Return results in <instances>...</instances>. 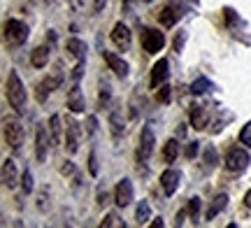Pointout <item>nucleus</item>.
Returning <instances> with one entry per match:
<instances>
[{
    "instance_id": "nucleus-1",
    "label": "nucleus",
    "mask_w": 251,
    "mask_h": 228,
    "mask_svg": "<svg viewBox=\"0 0 251 228\" xmlns=\"http://www.w3.org/2000/svg\"><path fill=\"white\" fill-rule=\"evenodd\" d=\"M5 96H7V102L12 105V110L14 112H24V107H26V86H24V82H21V77H19L17 70H9L7 75V82H5Z\"/></svg>"
},
{
    "instance_id": "nucleus-2",
    "label": "nucleus",
    "mask_w": 251,
    "mask_h": 228,
    "mask_svg": "<svg viewBox=\"0 0 251 228\" xmlns=\"http://www.w3.org/2000/svg\"><path fill=\"white\" fill-rule=\"evenodd\" d=\"M2 137H5V145L12 152H19L24 145V126L19 124V119H5L2 121Z\"/></svg>"
},
{
    "instance_id": "nucleus-3",
    "label": "nucleus",
    "mask_w": 251,
    "mask_h": 228,
    "mask_svg": "<svg viewBox=\"0 0 251 228\" xmlns=\"http://www.w3.org/2000/svg\"><path fill=\"white\" fill-rule=\"evenodd\" d=\"M2 33H5V42L9 47H19L28 40V26L24 21H19V19H7Z\"/></svg>"
},
{
    "instance_id": "nucleus-4",
    "label": "nucleus",
    "mask_w": 251,
    "mask_h": 228,
    "mask_svg": "<svg viewBox=\"0 0 251 228\" xmlns=\"http://www.w3.org/2000/svg\"><path fill=\"white\" fill-rule=\"evenodd\" d=\"M249 163H251V156L244 147H230L228 149V154H226V168L230 173H242V170L249 168Z\"/></svg>"
},
{
    "instance_id": "nucleus-5",
    "label": "nucleus",
    "mask_w": 251,
    "mask_h": 228,
    "mask_svg": "<svg viewBox=\"0 0 251 228\" xmlns=\"http://www.w3.org/2000/svg\"><path fill=\"white\" fill-rule=\"evenodd\" d=\"M63 84V73L61 70H56V73H51V75H47L42 82H37V86H35V101L37 102H45L51 93L58 89Z\"/></svg>"
},
{
    "instance_id": "nucleus-6",
    "label": "nucleus",
    "mask_w": 251,
    "mask_h": 228,
    "mask_svg": "<svg viewBox=\"0 0 251 228\" xmlns=\"http://www.w3.org/2000/svg\"><path fill=\"white\" fill-rule=\"evenodd\" d=\"M165 47V35L158 28H142V49L147 54H158Z\"/></svg>"
},
{
    "instance_id": "nucleus-7",
    "label": "nucleus",
    "mask_w": 251,
    "mask_h": 228,
    "mask_svg": "<svg viewBox=\"0 0 251 228\" xmlns=\"http://www.w3.org/2000/svg\"><path fill=\"white\" fill-rule=\"evenodd\" d=\"M153 147H156V135H153L151 126H144L140 133V145H137V161H149V156L153 154Z\"/></svg>"
},
{
    "instance_id": "nucleus-8",
    "label": "nucleus",
    "mask_w": 251,
    "mask_h": 228,
    "mask_svg": "<svg viewBox=\"0 0 251 228\" xmlns=\"http://www.w3.org/2000/svg\"><path fill=\"white\" fill-rule=\"evenodd\" d=\"M79 135H81V130H79V124L75 121V119H68V124H65V152L70 156H75L77 152H79Z\"/></svg>"
},
{
    "instance_id": "nucleus-9",
    "label": "nucleus",
    "mask_w": 251,
    "mask_h": 228,
    "mask_svg": "<svg viewBox=\"0 0 251 228\" xmlns=\"http://www.w3.org/2000/svg\"><path fill=\"white\" fill-rule=\"evenodd\" d=\"M51 147V135L45 126H37L35 128V158L37 163H45L47 161V152Z\"/></svg>"
},
{
    "instance_id": "nucleus-10",
    "label": "nucleus",
    "mask_w": 251,
    "mask_h": 228,
    "mask_svg": "<svg viewBox=\"0 0 251 228\" xmlns=\"http://www.w3.org/2000/svg\"><path fill=\"white\" fill-rule=\"evenodd\" d=\"M112 42H114V45H117V49H121V51H128V49H130L133 33H130V28L126 26L124 21L114 24V28H112Z\"/></svg>"
},
{
    "instance_id": "nucleus-11",
    "label": "nucleus",
    "mask_w": 251,
    "mask_h": 228,
    "mask_svg": "<svg viewBox=\"0 0 251 228\" xmlns=\"http://www.w3.org/2000/svg\"><path fill=\"white\" fill-rule=\"evenodd\" d=\"M133 196H135L133 182L124 177V179L117 184V189H114V203H117L119 207H126V205H130V203H133Z\"/></svg>"
},
{
    "instance_id": "nucleus-12",
    "label": "nucleus",
    "mask_w": 251,
    "mask_h": 228,
    "mask_svg": "<svg viewBox=\"0 0 251 228\" xmlns=\"http://www.w3.org/2000/svg\"><path fill=\"white\" fill-rule=\"evenodd\" d=\"M102 58H105V63H107V68L112 70V73L117 75L119 79H124V77H128V63H126L124 58L119 54H114V51H102Z\"/></svg>"
},
{
    "instance_id": "nucleus-13",
    "label": "nucleus",
    "mask_w": 251,
    "mask_h": 228,
    "mask_svg": "<svg viewBox=\"0 0 251 228\" xmlns=\"http://www.w3.org/2000/svg\"><path fill=\"white\" fill-rule=\"evenodd\" d=\"M168 75H170V63H168V58L156 61V63H153V68H151V79H149L151 89H158L161 84H165Z\"/></svg>"
},
{
    "instance_id": "nucleus-14",
    "label": "nucleus",
    "mask_w": 251,
    "mask_h": 228,
    "mask_svg": "<svg viewBox=\"0 0 251 228\" xmlns=\"http://www.w3.org/2000/svg\"><path fill=\"white\" fill-rule=\"evenodd\" d=\"M179 182H181V175L177 173V170L168 168V170L161 175V189H163V193H165V196H175V191L179 189Z\"/></svg>"
},
{
    "instance_id": "nucleus-15",
    "label": "nucleus",
    "mask_w": 251,
    "mask_h": 228,
    "mask_svg": "<svg viewBox=\"0 0 251 228\" xmlns=\"http://www.w3.org/2000/svg\"><path fill=\"white\" fill-rule=\"evenodd\" d=\"M68 107H70V112H75V114H79V112L86 110V102H84V93H81L79 84H72L70 91H68Z\"/></svg>"
},
{
    "instance_id": "nucleus-16",
    "label": "nucleus",
    "mask_w": 251,
    "mask_h": 228,
    "mask_svg": "<svg viewBox=\"0 0 251 228\" xmlns=\"http://www.w3.org/2000/svg\"><path fill=\"white\" fill-rule=\"evenodd\" d=\"M19 184V175H17V163L12 158L2 161V186L5 189H14Z\"/></svg>"
},
{
    "instance_id": "nucleus-17",
    "label": "nucleus",
    "mask_w": 251,
    "mask_h": 228,
    "mask_svg": "<svg viewBox=\"0 0 251 228\" xmlns=\"http://www.w3.org/2000/svg\"><path fill=\"white\" fill-rule=\"evenodd\" d=\"M49 58H51V47H47V45H40L30 51V65L37 68V70H42L49 63Z\"/></svg>"
},
{
    "instance_id": "nucleus-18",
    "label": "nucleus",
    "mask_w": 251,
    "mask_h": 228,
    "mask_svg": "<svg viewBox=\"0 0 251 228\" xmlns=\"http://www.w3.org/2000/svg\"><path fill=\"white\" fill-rule=\"evenodd\" d=\"M179 9L175 7V5H168V7H163L161 9V14H158V21H161V26L163 28H172L177 21H179Z\"/></svg>"
},
{
    "instance_id": "nucleus-19",
    "label": "nucleus",
    "mask_w": 251,
    "mask_h": 228,
    "mask_svg": "<svg viewBox=\"0 0 251 228\" xmlns=\"http://www.w3.org/2000/svg\"><path fill=\"white\" fill-rule=\"evenodd\" d=\"M65 49H68V54L72 58H77V61H84L86 58V45L81 42L79 37H70L68 42H65Z\"/></svg>"
},
{
    "instance_id": "nucleus-20",
    "label": "nucleus",
    "mask_w": 251,
    "mask_h": 228,
    "mask_svg": "<svg viewBox=\"0 0 251 228\" xmlns=\"http://www.w3.org/2000/svg\"><path fill=\"white\" fill-rule=\"evenodd\" d=\"M124 119H121V110H119V107H112V110H109V130H112V135L117 137H121L124 135Z\"/></svg>"
},
{
    "instance_id": "nucleus-21",
    "label": "nucleus",
    "mask_w": 251,
    "mask_h": 228,
    "mask_svg": "<svg viewBox=\"0 0 251 228\" xmlns=\"http://www.w3.org/2000/svg\"><path fill=\"white\" fill-rule=\"evenodd\" d=\"M209 124V114H207L205 107H200V105H196L193 110H191V126L196 128V130H202V128Z\"/></svg>"
},
{
    "instance_id": "nucleus-22",
    "label": "nucleus",
    "mask_w": 251,
    "mask_h": 228,
    "mask_svg": "<svg viewBox=\"0 0 251 228\" xmlns=\"http://www.w3.org/2000/svg\"><path fill=\"white\" fill-rule=\"evenodd\" d=\"M177 156H179V142L172 137V140H168L165 147H163V161H165V163H175Z\"/></svg>"
},
{
    "instance_id": "nucleus-23",
    "label": "nucleus",
    "mask_w": 251,
    "mask_h": 228,
    "mask_svg": "<svg viewBox=\"0 0 251 228\" xmlns=\"http://www.w3.org/2000/svg\"><path fill=\"white\" fill-rule=\"evenodd\" d=\"M49 135H51V147L61 142V114H51V119H49Z\"/></svg>"
},
{
    "instance_id": "nucleus-24",
    "label": "nucleus",
    "mask_w": 251,
    "mask_h": 228,
    "mask_svg": "<svg viewBox=\"0 0 251 228\" xmlns=\"http://www.w3.org/2000/svg\"><path fill=\"white\" fill-rule=\"evenodd\" d=\"M226 205H228V196H226V193H219L214 198V203H212V207L207 210V219H214L219 212L226 210Z\"/></svg>"
},
{
    "instance_id": "nucleus-25",
    "label": "nucleus",
    "mask_w": 251,
    "mask_h": 228,
    "mask_svg": "<svg viewBox=\"0 0 251 228\" xmlns=\"http://www.w3.org/2000/svg\"><path fill=\"white\" fill-rule=\"evenodd\" d=\"M135 219H137V224H147V221L151 219V205L147 201H142L140 205H137V212H135Z\"/></svg>"
},
{
    "instance_id": "nucleus-26",
    "label": "nucleus",
    "mask_w": 251,
    "mask_h": 228,
    "mask_svg": "<svg viewBox=\"0 0 251 228\" xmlns=\"http://www.w3.org/2000/svg\"><path fill=\"white\" fill-rule=\"evenodd\" d=\"M212 89V82L207 79V77H198L196 82L191 84V93H196V96H202V93H207Z\"/></svg>"
},
{
    "instance_id": "nucleus-27",
    "label": "nucleus",
    "mask_w": 251,
    "mask_h": 228,
    "mask_svg": "<svg viewBox=\"0 0 251 228\" xmlns=\"http://www.w3.org/2000/svg\"><path fill=\"white\" fill-rule=\"evenodd\" d=\"M202 161H205L207 168H214L219 163V154H216L214 147H205V152H202Z\"/></svg>"
},
{
    "instance_id": "nucleus-28",
    "label": "nucleus",
    "mask_w": 251,
    "mask_h": 228,
    "mask_svg": "<svg viewBox=\"0 0 251 228\" xmlns=\"http://www.w3.org/2000/svg\"><path fill=\"white\" fill-rule=\"evenodd\" d=\"M100 226L105 228V226H117V228H126V224H124V219H119V214L117 212H109L107 217H105V219H102V224H100Z\"/></svg>"
},
{
    "instance_id": "nucleus-29",
    "label": "nucleus",
    "mask_w": 251,
    "mask_h": 228,
    "mask_svg": "<svg viewBox=\"0 0 251 228\" xmlns=\"http://www.w3.org/2000/svg\"><path fill=\"white\" fill-rule=\"evenodd\" d=\"M186 210H188V217H191V221L193 224H198V214H200V198H191L186 205Z\"/></svg>"
},
{
    "instance_id": "nucleus-30",
    "label": "nucleus",
    "mask_w": 251,
    "mask_h": 228,
    "mask_svg": "<svg viewBox=\"0 0 251 228\" xmlns=\"http://www.w3.org/2000/svg\"><path fill=\"white\" fill-rule=\"evenodd\" d=\"M240 145H244L247 149H251V121H247L244 128L240 130Z\"/></svg>"
},
{
    "instance_id": "nucleus-31",
    "label": "nucleus",
    "mask_w": 251,
    "mask_h": 228,
    "mask_svg": "<svg viewBox=\"0 0 251 228\" xmlns=\"http://www.w3.org/2000/svg\"><path fill=\"white\" fill-rule=\"evenodd\" d=\"M170 93H172L170 86H168V84H161V89L156 91V101L163 102V105H168V102H170Z\"/></svg>"
},
{
    "instance_id": "nucleus-32",
    "label": "nucleus",
    "mask_w": 251,
    "mask_h": 228,
    "mask_svg": "<svg viewBox=\"0 0 251 228\" xmlns=\"http://www.w3.org/2000/svg\"><path fill=\"white\" fill-rule=\"evenodd\" d=\"M21 186H24V193H30L33 191V173H30V168H26L24 170V177H21Z\"/></svg>"
},
{
    "instance_id": "nucleus-33",
    "label": "nucleus",
    "mask_w": 251,
    "mask_h": 228,
    "mask_svg": "<svg viewBox=\"0 0 251 228\" xmlns=\"http://www.w3.org/2000/svg\"><path fill=\"white\" fill-rule=\"evenodd\" d=\"M186 40H188V33H186V30H179V33L175 35V42H172V47H175V51H177V54H179L181 49H184Z\"/></svg>"
},
{
    "instance_id": "nucleus-34",
    "label": "nucleus",
    "mask_w": 251,
    "mask_h": 228,
    "mask_svg": "<svg viewBox=\"0 0 251 228\" xmlns=\"http://www.w3.org/2000/svg\"><path fill=\"white\" fill-rule=\"evenodd\" d=\"M47 198H49V186H45V189L40 191V196H37V210L40 212L49 210V207H47Z\"/></svg>"
},
{
    "instance_id": "nucleus-35",
    "label": "nucleus",
    "mask_w": 251,
    "mask_h": 228,
    "mask_svg": "<svg viewBox=\"0 0 251 228\" xmlns=\"http://www.w3.org/2000/svg\"><path fill=\"white\" fill-rule=\"evenodd\" d=\"M98 156H96V152H91L89 154V173H91V177H98Z\"/></svg>"
},
{
    "instance_id": "nucleus-36",
    "label": "nucleus",
    "mask_w": 251,
    "mask_h": 228,
    "mask_svg": "<svg viewBox=\"0 0 251 228\" xmlns=\"http://www.w3.org/2000/svg\"><path fill=\"white\" fill-rule=\"evenodd\" d=\"M109 98H112V91H109V84H100V105H107Z\"/></svg>"
},
{
    "instance_id": "nucleus-37",
    "label": "nucleus",
    "mask_w": 251,
    "mask_h": 228,
    "mask_svg": "<svg viewBox=\"0 0 251 228\" xmlns=\"http://www.w3.org/2000/svg\"><path fill=\"white\" fill-rule=\"evenodd\" d=\"M61 175H63V177H72V175H77L75 163H72V161H65V163L61 165Z\"/></svg>"
},
{
    "instance_id": "nucleus-38",
    "label": "nucleus",
    "mask_w": 251,
    "mask_h": 228,
    "mask_svg": "<svg viewBox=\"0 0 251 228\" xmlns=\"http://www.w3.org/2000/svg\"><path fill=\"white\" fill-rule=\"evenodd\" d=\"M107 198H109V193H107V189H105V186H102V184H100L98 186V207H105V203H107Z\"/></svg>"
},
{
    "instance_id": "nucleus-39",
    "label": "nucleus",
    "mask_w": 251,
    "mask_h": 228,
    "mask_svg": "<svg viewBox=\"0 0 251 228\" xmlns=\"http://www.w3.org/2000/svg\"><path fill=\"white\" fill-rule=\"evenodd\" d=\"M86 124H89V135H96V130H98V119L91 114V117L86 119Z\"/></svg>"
},
{
    "instance_id": "nucleus-40",
    "label": "nucleus",
    "mask_w": 251,
    "mask_h": 228,
    "mask_svg": "<svg viewBox=\"0 0 251 228\" xmlns=\"http://www.w3.org/2000/svg\"><path fill=\"white\" fill-rule=\"evenodd\" d=\"M224 12H226V21H228V26H233L235 21H237V12H233L230 7H226Z\"/></svg>"
},
{
    "instance_id": "nucleus-41",
    "label": "nucleus",
    "mask_w": 251,
    "mask_h": 228,
    "mask_svg": "<svg viewBox=\"0 0 251 228\" xmlns=\"http://www.w3.org/2000/svg\"><path fill=\"white\" fill-rule=\"evenodd\" d=\"M198 149H200V147H198V142H191V145L186 147V158H196Z\"/></svg>"
},
{
    "instance_id": "nucleus-42",
    "label": "nucleus",
    "mask_w": 251,
    "mask_h": 228,
    "mask_svg": "<svg viewBox=\"0 0 251 228\" xmlns=\"http://www.w3.org/2000/svg\"><path fill=\"white\" fill-rule=\"evenodd\" d=\"M188 214V210H179L177 212V221H175V226H181V224H184V217H186Z\"/></svg>"
},
{
    "instance_id": "nucleus-43",
    "label": "nucleus",
    "mask_w": 251,
    "mask_h": 228,
    "mask_svg": "<svg viewBox=\"0 0 251 228\" xmlns=\"http://www.w3.org/2000/svg\"><path fill=\"white\" fill-rule=\"evenodd\" d=\"M105 2H107V0H96V5H93V12H96V14H98L100 9L105 7Z\"/></svg>"
},
{
    "instance_id": "nucleus-44",
    "label": "nucleus",
    "mask_w": 251,
    "mask_h": 228,
    "mask_svg": "<svg viewBox=\"0 0 251 228\" xmlns=\"http://www.w3.org/2000/svg\"><path fill=\"white\" fill-rule=\"evenodd\" d=\"M244 205L251 210V191H247V196H244Z\"/></svg>"
},
{
    "instance_id": "nucleus-45",
    "label": "nucleus",
    "mask_w": 251,
    "mask_h": 228,
    "mask_svg": "<svg viewBox=\"0 0 251 228\" xmlns=\"http://www.w3.org/2000/svg\"><path fill=\"white\" fill-rule=\"evenodd\" d=\"M184 133H186V128H184V124H179V128H177V135L184 137Z\"/></svg>"
},
{
    "instance_id": "nucleus-46",
    "label": "nucleus",
    "mask_w": 251,
    "mask_h": 228,
    "mask_svg": "<svg viewBox=\"0 0 251 228\" xmlns=\"http://www.w3.org/2000/svg\"><path fill=\"white\" fill-rule=\"evenodd\" d=\"M151 226H153V228H158V226L163 228V219H156V221H151Z\"/></svg>"
},
{
    "instance_id": "nucleus-47",
    "label": "nucleus",
    "mask_w": 251,
    "mask_h": 228,
    "mask_svg": "<svg viewBox=\"0 0 251 228\" xmlns=\"http://www.w3.org/2000/svg\"><path fill=\"white\" fill-rule=\"evenodd\" d=\"M45 2H54V0H45Z\"/></svg>"
}]
</instances>
